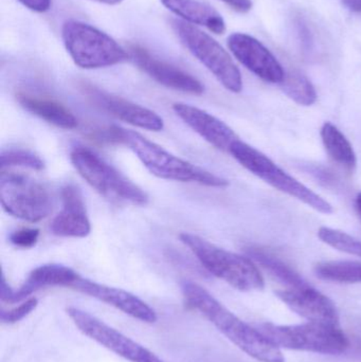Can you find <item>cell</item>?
I'll return each instance as SVG.
<instances>
[{"instance_id": "obj_1", "label": "cell", "mask_w": 361, "mask_h": 362, "mask_svg": "<svg viewBox=\"0 0 361 362\" xmlns=\"http://www.w3.org/2000/svg\"><path fill=\"white\" fill-rule=\"evenodd\" d=\"M182 295L189 308L203 315L248 356L261 362H285L279 346L271 342L260 329L237 318L201 285L184 283Z\"/></svg>"}, {"instance_id": "obj_2", "label": "cell", "mask_w": 361, "mask_h": 362, "mask_svg": "<svg viewBox=\"0 0 361 362\" xmlns=\"http://www.w3.org/2000/svg\"><path fill=\"white\" fill-rule=\"evenodd\" d=\"M104 138L129 148L153 175L161 180L195 182L212 187H228V180L171 154L137 132L112 127L105 131Z\"/></svg>"}, {"instance_id": "obj_3", "label": "cell", "mask_w": 361, "mask_h": 362, "mask_svg": "<svg viewBox=\"0 0 361 362\" xmlns=\"http://www.w3.org/2000/svg\"><path fill=\"white\" fill-rule=\"evenodd\" d=\"M179 238L210 274L233 288L241 291L264 288V279L250 257L225 250L195 234L182 233Z\"/></svg>"}, {"instance_id": "obj_4", "label": "cell", "mask_w": 361, "mask_h": 362, "mask_svg": "<svg viewBox=\"0 0 361 362\" xmlns=\"http://www.w3.org/2000/svg\"><path fill=\"white\" fill-rule=\"evenodd\" d=\"M74 169L100 195L114 204L146 206L148 196L116 168L106 163L101 156L83 146L70 153Z\"/></svg>"}, {"instance_id": "obj_5", "label": "cell", "mask_w": 361, "mask_h": 362, "mask_svg": "<svg viewBox=\"0 0 361 362\" xmlns=\"http://www.w3.org/2000/svg\"><path fill=\"white\" fill-rule=\"evenodd\" d=\"M61 38L72 61L83 69L110 67L131 59L114 38L83 21H66Z\"/></svg>"}, {"instance_id": "obj_6", "label": "cell", "mask_w": 361, "mask_h": 362, "mask_svg": "<svg viewBox=\"0 0 361 362\" xmlns=\"http://www.w3.org/2000/svg\"><path fill=\"white\" fill-rule=\"evenodd\" d=\"M231 156L250 173L271 185L282 193L300 200L322 214L333 213V206L324 197L312 191L307 185L286 173L273 160L254 146L237 139L229 152Z\"/></svg>"}, {"instance_id": "obj_7", "label": "cell", "mask_w": 361, "mask_h": 362, "mask_svg": "<svg viewBox=\"0 0 361 362\" xmlns=\"http://www.w3.org/2000/svg\"><path fill=\"white\" fill-rule=\"evenodd\" d=\"M260 331L271 342L286 350L324 355H341L349 348V339L339 325L309 322L295 325L264 323Z\"/></svg>"}, {"instance_id": "obj_8", "label": "cell", "mask_w": 361, "mask_h": 362, "mask_svg": "<svg viewBox=\"0 0 361 362\" xmlns=\"http://www.w3.org/2000/svg\"><path fill=\"white\" fill-rule=\"evenodd\" d=\"M173 27L184 47L227 90L233 93H241L243 89L241 71L220 42L196 25L180 19L173 21Z\"/></svg>"}, {"instance_id": "obj_9", "label": "cell", "mask_w": 361, "mask_h": 362, "mask_svg": "<svg viewBox=\"0 0 361 362\" xmlns=\"http://www.w3.org/2000/svg\"><path fill=\"white\" fill-rule=\"evenodd\" d=\"M0 202L8 214L30 223L46 218L53 209L52 195L42 183L14 172H1Z\"/></svg>"}, {"instance_id": "obj_10", "label": "cell", "mask_w": 361, "mask_h": 362, "mask_svg": "<svg viewBox=\"0 0 361 362\" xmlns=\"http://www.w3.org/2000/svg\"><path fill=\"white\" fill-rule=\"evenodd\" d=\"M66 312L83 335L118 356L131 362H165L141 344L105 325L93 315L76 308H68Z\"/></svg>"}, {"instance_id": "obj_11", "label": "cell", "mask_w": 361, "mask_h": 362, "mask_svg": "<svg viewBox=\"0 0 361 362\" xmlns=\"http://www.w3.org/2000/svg\"><path fill=\"white\" fill-rule=\"evenodd\" d=\"M228 47L235 59L261 80L281 84L285 70L277 57L260 40L249 34L235 32L228 37Z\"/></svg>"}, {"instance_id": "obj_12", "label": "cell", "mask_w": 361, "mask_h": 362, "mask_svg": "<svg viewBox=\"0 0 361 362\" xmlns=\"http://www.w3.org/2000/svg\"><path fill=\"white\" fill-rule=\"evenodd\" d=\"M129 50L134 63L159 84L190 95H201L205 91V87L196 78L176 66L157 59L143 47L131 45Z\"/></svg>"}, {"instance_id": "obj_13", "label": "cell", "mask_w": 361, "mask_h": 362, "mask_svg": "<svg viewBox=\"0 0 361 362\" xmlns=\"http://www.w3.org/2000/svg\"><path fill=\"white\" fill-rule=\"evenodd\" d=\"M278 298L292 312L311 322L339 325V314L334 302L307 284L277 291Z\"/></svg>"}, {"instance_id": "obj_14", "label": "cell", "mask_w": 361, "mask_h": 362, "mask_svg": "<svg viewBox=\"0 0 361 362\" xmlns=\"http://www.w3.org/2000/svg\"><path fill=\"white\" fill-rule=\"evenodd\" d=\"M84 91L97 107L123 122L152 132H160L165 127L160 116L139 104L93 86H84Z\"/></svg>"}, {"instance_id": "obj_15", "label": "cell", "mask_w": 361, "mask_h": 362, "mask_svg": "<svg viewBox=\"0 0 361 362\" xmlns=\"http://www.w3.org/2000/svg\"><path fill=\"white\" fill-rule=\"evenodd\" d=\"M70 288L95 298L142 322L155 323L157 321L156 313L150 305L124 289L99 284L82 276H78Z\"/></svg>"}, {"instance_id": "obj_16", "label": "cell", "mask_w": 361, "mask_h": 362, "mask_svg": "<svg viewBox=\"0 0 361 362\" xmlns=\"http://www.w3.org/2000/svg\"><path fill=\"white\" fill-rule=\"evenodd\" d=\"M173 110L190 129L218 150L229 152L233 142L239 139L226 123L201 108L175 103Z\"/></svg>"}, {"instance_id": "obj_17", "label": "cell", "mask_w": 361, "mask_h": 362, "mask_svg": "<svg viewBox=\"0 0 361 362\" xmlns=\"http://www.w3.org/2000/svg\"><path fill=\"white\" fill-rule=\"evenodd\" d=\"M63 208L53 218L50 229L54 235L61 238H83L91 231L90 221L80 189L67 185L61 189Z\"/></svg>"}, {"instance_id": "obj_18", "label": "cell", "mask_w": 361, "mask_h": 362, "mask_svg": "<svg viewBox=\"0 0 361 362\" xmlns=\"http://www.w3.org/2000/svg\"><path fill=\"white\" fill-rule=\"evenodd\" d=\"M78 274L71 268L59 264L38 266L30 272L20 288L14 291L11 303L23 301L38 289L45 287H71L78 279Z\"/></svg>"}, {"instance_id": "obj_19", "label": "cell", "mask_w": 361, "mask_h": 362, "mask_svg": "<svg viewBox=\"0 0 361 362\" xmlns=\"http://www.w3.org/2000/svg\"><path fill=\"white\" fill-rule=\"evenodd\" d=\"M160 2L186 23L207 28L218 35L226 31V23L222 15L207 2L201 0H160Z\"/></svg>"}, {"instance_id": "obj_20", "label": "cell", "mask_w": 361, "mask_h": 362, "mask_svg": "<svg viewBox=\"0 0 361 362\" xmlns=\"http://www.w3.org/2000/svg\"><path fill=\"white\" fill-rule=\"evenodd\" d=\"M16 100L23 110L46 121L49 124L63 129H74L78 127L76 116L57 100L25 93H17Z\"/></svg>"}, {"instance_id": "obj_21", "label": "cell", "mask_w": 361, "mask_h": 362, "mask_svg": "<svg viewBox=\"0 0 361 362\" xmlns=\"http://www.w3.org/2000/svg\"><path fill=\"white\" fill-rule=\"evenodd\" d=\"M246 253L254 263L262 266L271 276L283 283L286 288H292V287L303 286V285L307 284V281L294 268L290 267L283 259H280L271 251L261 248V247L251 246L246 249Z\"/></svg>"}, {"instance_id": "obj_22", "label": "cell", "mask_w": 361, "mask_h": 362, "mask_svg": "<svg viewBox=\"0 0 361 362\" xmlns=\"http://www.w3.org/2000/svg\"><path fill=\"white\" fill-rule=\"evenodd\" d=\"M320 135L329 156L348 171H353L357 165L355 151L341 129L332 123L326 122L322 127Z\"/></svg>"}, {"instance_id": "obj_23", "label": "cell", "mask_w": 361, "mask_h": 362, "mask_svg": "<svg viewBox=\"0 0 361 362\" xmlns=\"http://www.w3.org/2000/svg\"><path fill=\"white\" fill-rule=\"evenodd\" d=\"M315 274L324 281L335 283H361V263L356 261H326L315 266Z\"/></svg>"}, {"instance_id": "obj_24", "label": "cell", "mask_w": 361, "mask_h": 362, "mask_svg": "<svg viewBox=\"0 0 361 362\" xmlns=\"http://www.w3.org/2000/svg\"><path fill=\"white\" fill-rule=\"evenodd\" d=\"M280 85L284 93L298 105L311 106L317 101V93L313 83L299 70L285 71L283 82Z\"/></svg>"}, {"instance_id": "obj_25", "label": "cell", "mask_w": 361, "mask_h": 362, "mask_svg": "<svg viewBox=\"0 0 361 362\" xmlns=\"http://www.w3.org/2000/svg\"><path fill=\"white\" fill-rule=\"evenodd\" d=\"M318 238L332 248L348 255L361 257V242L341 230L329 227H320Z\"/></svg>"}, {"instance_id": "obj_26", "label": "cell", "mask_w": 361, "mask_h": 362, "mask_svg": "<svg viewBox=\"0 0 361 362\" xmlns=\"http://www.w3.org/2000/svg\"><path fill=\"white\" fill-rule=\"evenodd\" d=\"M0 159H1L2 170L6 168L20 167L42 171L45 168L44 160L38 155L23 148L2 150Z\"/></svg>"}, {"instance_id": "obj_27", "label": "cell", "mask_w": 361, "mask_h": 362, "mask_svg": "<svg viewBox=\"0 0 361 362\" xmlns=\"http://www.w3.org/2000/svg\"><path fill=\"white\" fill-rule=\"evenodd\" d=\"M37 299L36 298H30V299L25 300L17 308L8 310V312H1L0 319H1L2 322L8 323V325L19 322L25 317L29 316L37 308Z\"/></svg>"}, {"instance_id": "obj_28", "label": "cell", "mask_w": 361, "mask_h": 362, "mask_svg": "<svg viewBox=\"0 0 361 362\" xmlns=\"http://www.w3.org/2000/svg\"><path fill=\"white\" fill-rule=\"evenodd\" d=\"M40 238V230L33 228H21L11 233L10 242L18 248H33Z\"/></svg>"}, {"instance_id": "obj_29", "label": "cell", "mask_w": 361, "mask_h": 362, "mask_svg": "<svg viewBox=\"0 0 361 362\" xmlns=\"http://www.w3.org/2000/svg\"><path fill=\"white\" fill-rule=\"evenodd\" d=\"M21 4L37 13H45L50 10L51 0H18Z\"/></svg>"}, {"instance_id": "obj_30", "label": "cell", "mask_w": 361, "mask_h": 362, "mask_svg": "<svg viewBox=\"0 0 361 362\" xmlns=\"http://www.w3.org/2000/svg\"><path fill=\"white\" fill-rule=\"evenodd\" d=\"M239 13H248L254 6L252 0H220Z\"/></svg>"}, {"instance_id": "obj_31", "label": "cell", "mask_w": 361, "mask_h": 362, "mask_svg": "<svg viewBox=\"0 0 361 362\" xmlns=\"http://www.w3.org/2000/svg\"><path fill=\"white\" fill-rule=\"evenodd\" d=\"M343 6L354 13H361V0H343Z\"/></svg>"}, {"instance_id": "obj_32", "label": "cell", "mask_w": 361, "mask_h": 362, "mask_svg": "<svg viewBox=\"0 0 361 362\" xmlns=\"http://www.w3.org/2000/svg\"><path fill=\"white\" fill-rule=\"evenodd\" d=\"M93 1L99 2V4H108V6H116L121 4L123 0H93Z\"/></svg>"}, {"instance_id": "obj_33", "label": "cell", "mask_w": 361, "mask_h": 362, "mask_svg": "<svg viewBox=\"0 0 361 362\" xmlns=\"http://www.w3.org/2000/svg\"><path fill=\"white\" fill-rule=\"evenodd\" d=\"M356 210H357L358 215L361 218V193L358 194L357 197H356Z\"/></svg>"}]
</instances>
